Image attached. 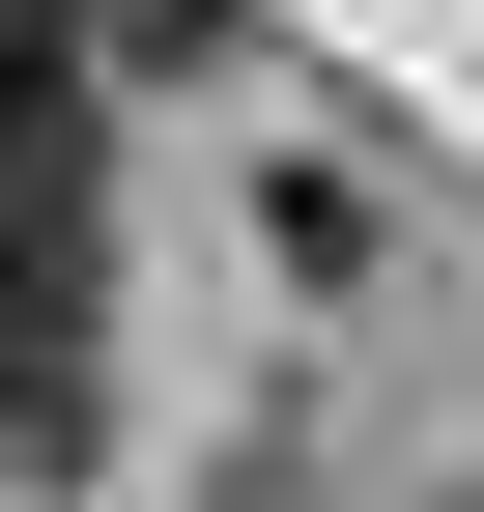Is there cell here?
<instances>
[{
    "label": "cell",
    "mask_w": 484,
    "mask_h": 512,
    "mask_svg": "<svg viewBox=\"0 0 484 512\" xmlns=\"http://www.w3.org/2000/svg\"><path fill=\"white\" fill-rule=\"evenodd\" d=\"M86 313H114V171H86V57L0 29V456L86 427Z\"/></svg>",
    "instance_id": "obj_1"
},
{
    "label": "cell",
    "mask_w": 484,
    "mask_h": 512,
    "mask_svg": "<svg viewBox=\"0 0 484 512\" xmlns=\"http://www.w3.org/2000/svg\"><path fill=\"white\" fill-rule=\"evenodd\" d=\"M57 57L86 86H171V57H228V0H57Z\"/></svg>",
    "instance_id": "obj_2"
},
{
    "label": "cell",
    "mask_w": 484,
    "mask_h": 512,
    "mask_svg": "<svg viewBox=\"0 0 484 512\" xmlns=\"http://www.w3.org/2000/svg\"><path fill=\"white\" fill-rule=\"evenodd\" d=\"M0 29H29V0H0Z\"/></svg>",
    "instance_id": "obj_3"
}]
</instances>
